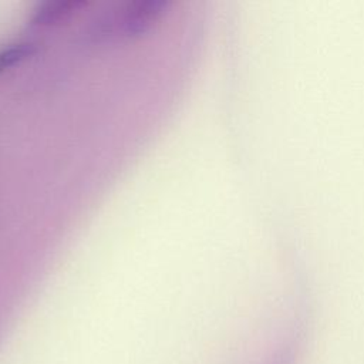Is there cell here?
I'll use <instances>...</instances> for the list:
<instances>
[{
    "label": "cell",
    "instance_id": "3",
    "mask_svg": "<svg viewBox=\"0 0 364 364\" xmlns=\"http://www.w3.org/2000/svg\"><path fill=\"white\" fill-rule=\"evenodd\" d=\"M34 53L31 43H14L0 48V75L9 71L11 67L18 65Z\"/></svg>",
    "mask_w": 364,
    "mask_h": 364
},
{
    "label": "cell",
    "instance_id": "2",
    "mask_svg": "<svg viewBox=\"0 0 364 364\" xmlns=\"http://www.w3.org/2000/svg\"><path fill=\"white\" fill-rule=\"evenodd\" d=\"M88 3L85 0H48L38 3L30 17V24L47 28L67 21Z\"/></svg>",
    "mask_w": 364,
    "mask_h": 364
},
{
    "label": "cell",
    "instance_id": "1",
    "mask_svg": "<svg viewBox=\"0 0 364 364\" xmlns=\"http://www.w3.org/2000/svg\"><path fill=\"white\" fill-rule=\"evenodd\" d=\"M169 0H135L128 3L118 18V31L127 38L146 34L169 9Z\"/></svg>",
    "mask_w": 364,
    "mask_h": 364
}]
</instances>
